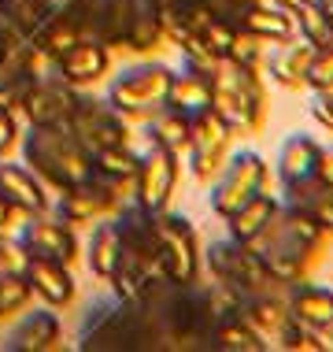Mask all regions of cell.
Segmentation results:
<instances>
[{"label":"cell","mask_w":333,"mask_h":352,"mask_svg":"<svg viewBox=\"0 0 333 352\" xmlns=\"http://www.w3.org/2000/svg\"><path fill=\"white\" fill-rule=\"evenodd\" d=\"M82 352H163V338L145 300L97 297L78 322Z\"/></svg>","instance_id":"6da1fadb"},{"label":"cell","mask_w":333,"mask_h":352,"mask_svg":"<svg viewBox=\"0 0 333 352\" xmlns=\"http://www.w3.org/2000/svg\"><path fill=\"white\" fill-rule=\"evenodd\" d=\"M326 237H330L326 226H319L315 219L297 212V208L282 204L274 212V219L266 223V230L252 241V249L263 256L271 278L285 289V285L308 278V271L326 252Z\"/></svg>","instance_id":"7a4b0ae2"},{"label":"cell","mask_w":333,"mask_h":352,"mask_svg":"<svg viewBox=\"0 0 333 352\" xmlns=\"http://www.w3.org/2000/svg\"><path fill=\"white\" fill-rule=\"evenodd\" d=\"M23 164L45 182V189H67L78 186L93 175V152L74 138L67 122L52 126H30L23 138Z\"/></svg>","instance_id":"3957f363"},{"label":"cell","mask_w":333,"mask_h":352,"mask_svg":"<svg viewBox=\"0 0 333 352\" xmlns=\"http://www.w3.org/2000/svg\"><path fill=\"white\" fill-rule=\"evenodd\" d=\"M211 111L233 134H260L266 119V85L260 67L222 56L211 71Z\"/></svg>","instance_id":"277c9868"},{"label":"cell","mask_w":333,"mask_h":352,"mask_svg":"<svg viewBox=\"0 0 333 352\" xmlns=\"http://www.w3.org/2000/svg\"><path fill=\"white\" fill-rule=\"evenodd\" d=\"M204 267L211 271L215 282L230 285L237 297H255V293H282V285L271 278L263 256L252 249V241H237V237H218L207 245Z\"/></svg>","instance_id":"5b68a950"},{"label":"cell","mask_w":333,"mask_h":352,"mask_svg":"<svg viewBox=\"0 0 333 352\" xmlns=\"http://www.w3.org/2000/svg\"><path fill=\"white\" fill-rule=\"evenodd\" d=\"M152 237H156V267L170 282H196L204 271V252H200L196 226L178 212L152 215Z\"/></svg>","instance_id":"8992f818"},{"label":"cell","mask_w":333,"mask_h":352,"mask_svg":"<svg viewBox=\"0 0 333 352\" xmlns=\"http://www.w3.org/2000/svg\"><path fill=\"white\" fill-rule=\"evenodd\" d=\"M266 178H271V170H266V160L260 152H252V148L233 152V156H226L222 170L211 178L207 204H211V212L218 219H230L244 201H252L255 193H263Z\"/></svg>","instance_id":"52a82bcc"},{"label":"cell","mask_w":333,"mask_h":352,"mask_svg":"<svg viewBox=\"0 0 333 352\" xmlns=\"http://www.w3.org/2000/svg\"><path fill=\"white\" fill-rule=\"evenodd\" d=\"M170 71L167 63H137V67H126L122 74H115L108 85V100L115 111H122L126 119H148L159 104L167 100L170 89Z\"/></svg>","instance_id":"ba28073f"},{"label":"cell","mask_w":333,"mask_h":352,"mask_svg":"<svg viewBox=\"0 0 333 352\" xmlns=\"http://www.w3.org/2000/svg\"><path fill=\"white\" fill-rule=\"evenodd\" d=\"M67 126L74 130V138H78L89 152H100V148H111V145H130V119L111 108L108 100L89 97V93H78Z\"/></svg>","instance_id":"9c48e42d"},{"label":"cell","mask_w":333,"mask_h":352,"mask_svg":"<svg viewBox=\"0 0 333 352\" xmlns=\"http://www.w3.org/2000/svg\"><path fill=\"white\" fill-rule=\"evenodd\" d=\"M174 186H178V152L145 141L137 175H133V197H137V204L152 215L167 212L170 197H174Z\"/></svg>","instance_id":"30bf717a"},{"label":"cell","mask_w":333,"mask_h":352,"mask_svg":"<svg viewBox=\"0 0 333 352\" xmlns=\"http://www.w3.org/2000/svg\"><path fill=\"white\" fill-rule=\"evenodd\" d=\"M230 141H233V130L211 108L193 116V134H189L185 152H189V170H193L196 182H211L218 170H222L226 156H230Z\"/></svg>","instance_id":"8fae6325"},{"label":"cell","mask_w":333,"mask_h":352,"mask_svg":"<svg viewBox=\"0 0 333 352\" xmlns=\"http://www.w3.org/2000/svg\"><path fill=\"white\" fill-rule=\"evenodd\" d=\"M74 15L82 23V37L108 49H126L137 0H74Z\"/></svg>","instance_id":"7c38bea8"},{"label":"cell","mask_w":333,"mask_h":352,"mask_svg":"<svg viewBox=\"0 0 333 352\" xmlns=\"http://www.w3.org/2000/svg\"><path fill=\"white\" fill-rule=\"evenodd\" d=\"M19 241L26 245V252H37V256H52V260L74 267L78 263V234H74L71 223H63L60 215H30L19 230Z\"/></svg>","instance_id":"4fadbf2b"},{"label":"cell","mask_w":333,"mask_h":352,"mask_svg":"<svg viewBox=\"0 0 333 352\" xmlns=\"http://www.w3.org/2000/svg\"><path fill=\"white\" fill-rule=\"evenodd\" d=\"M74 100H78V89L71 82H63L60 74H45L30 85L23 100V116L30 126H52V122H71Z\"/></svg>","instance_id":"5bb4252c"},{"label":"cell","mask_w":333,"mask_h":352,"mask_svg":"<svg viewBox=\"0 0 333 352\" xmlns=\"http://www.w3.org/2000/svg\"><path fill=\"white\" fill-rule=\"evenodd\" d=\"M26 278H30L34 297H41L49 308H71L74 304V274L67 263L52 260V256L30 252V260H26Z\"/></svg>","instance_id":"9a60e30c"},{"label":"cell","mask_w":333,"mask_h":352,"mask_svg":"<svg viewBox=\"0 0 333 352\" xmlns=\"http://www.w3.org/2000/svg\"><path fill=\"white\" fill-rule=\"evenodd\" d=\"M108 67H111V49L100 41H89V37H82L74 49H67L56 60V74L63 82H71L74 89H85V85L100 82L108 74Z\"/></svg>","instance_id":"2e32d148"},{"label":"cell","mask_w":333,"mask_h":352,"mask_svg":"<svg viewBox=\"0 0 333 352\" xmlns=\"http://www.w3.org/2000/svg\"><path fill=\"white\" fill-rule=\"evenodd\" d=\"M215 71V67H211ZM211 71L207 67H196V63L185 60L182 71L170 74V89H167V100L170 108L185 111V116H196V111L211 108Z\"/></svg>","instance_id":"e0dca14e"},{"label":"cell","mask_w":333,"mask_h":352,"mask_svg":"<svg viewBox=\"0 0 333 352\" xmlns=\"http://www.w3.org/2000/svg\"><path fill=\"white\" fill-rule=\"evenodd\" d=\"M0 193H4L12 204L23 208L26 215L49 212V193H45V182L26 164H4V160H0Z\"/></svg>","instance_id":"ac0fdd59"},{"label":"cell","mask_w":333,"mask_h":352,"mask_svg":"<svg viewBox=\"0 0 333 352\" xmlns=\"http://www.w3.org/2000/svg\"><path fill=\"white\" fill-rule=\"evenodd\" d=\"M282 204L311 215L319 226H326L333 234V186H326L319 175H308V178H300V182H285Z\"/></svg>","instance_id":"d6986e66"},{"label":"cell","mask_w":333,"mask_h":352,"mask_svg":"<svg viewBox=\"0 0 333 352\" xmlns=\"http://www.w3.org/2000/svg\"><path fill=\"white\" fill-rule=\"evenodd\" d=\"M60 338H63L60 316L45 304L41 311H26V316L19 319V327L12 330L8 349H12V352H49V349L60 345Z\"/></svg>","instance_id":"ffe728a7"},{"label":"cell","mask_w":333,"mask_h":352,"mask_svg":"<svg viewBox=\"0 0 333 352\" xmlns=\"http://www.w3.org/2000/svg\"><path fill=\"white\" fill-rule=\"evenodd\" d=\"M82 41V23L78 15H74V8H67V12H52L41 19V26L30 34V45L41 56H49L56 63L67 49H74V45Z\"/></svg>","instance_id":"44dd1931"},{"label":"cell","mask_w":333,"mask_h":352,"mask_svg":"<svg viewBox=\"0 0 333 352\" xmlns=\"http://www.w3.org/2000/svg\"><path fill=\"white\" fill-rule=\"evenodd\" d=\"M285 300H289L292 319L308 322V327L322 330L326 322H333V289H326V285L300 278V282L285 285Z\"/></svg>","instance_id":"7402d4cb"},{"label":"cell","mask_w":333,"mask_h":352,"mask_svg":"<svg viewBox=\"0 0 333 352\" xmlns=\"http://www.w3.org/2000/svg\"><path fill=\"white\" fill-rule=\"evenodd\" d=\"M311 56H315V45L311 41H282V49L266 60V71H271V78L282 85V89L297 93V89H308V63Z\"/></svg>","instance_id":"603a6c76"},{"label":"cell","mask_w":333,"mask_h":352,"mask_svg":"<svg viewBox=\"0 0 333 352\" xmlns=\"http://www.w3.org/2000/svg\"><path fill=\"white\" fill-rule=\"evenodd\" d=\"M241 316L249 319V327L266 341V345H274L278 330L292 319V311H289L285 293H255V297H244L241 300Z\"/></svg>","instance_id":"cb8c5ba5"},{"label":"cell","mask_w":333,"mask_h":352,"mask_svg":"<svg viewBox=\"0 0 333 352\" xmlns=\"http://www.w3.org/2000/svg\"><path fill=\"white\" fill-rule=\"evenodd\" d=\"M189 134H193V116L170 108V104H159V108L145 119V141L163 145L170 152H178V156L189 148Z\"/></svg>","instance_id":"d4e9b609"},{"label":"cell","mask_w":333,"mask_h":352,"mask_svg":"<svg viewBox=\"0 0 333 352\" xmlns=\"http://www.w3.org/2000/svg\"><path fill=\"white\" fill-rule=\"evenodd\" d=\"M119 252H122V226H119V219L115 215L97 219L93 237H89V252H85V256H89L93 274L108 282L111 271H115V263H119Z\"/></svg>","instance_id":"484cf974"},{"label":"cell","mask_w":333,"mask_h":352,"mask_svg":"<svg viewBox=\"0 0 333 352\" xmlns=\"http://www.w3.org/2000/svg\"><path fill=\"white\" fill-rule=\"evenodd\" d=\"M278 208H282V201H278V197H271L266 189H263V193H255L252 201H244L230 219H226L230 237H237V241H255V237L266 230V223L274 219Z\"/></svg>","instance_id":"4316f807"},{"label":"cell","mask_w":333,"mask_h":352,"mask_svg":"<svg viewBox=\"0 0 333 352\" xmlns=\"http://www.w3.org/2000/svg\"><path fill=\"white\" fill-rule=\"evenodd\" d=\"M322 145L311 134H292L285 138V145L278 152V178L285 182H300V178L315 175V160H319Z\"/></svg>","instance_id":"83f0119b"},{"label":"cell","mask_w":333,"mask_h":352,"mask_svg":"<svg viewBox=\"0 0 333 352\" xmlns=\"http://www.w3.org/2000/svg\"><path fill=\"white\" fill-rule=\"evenodd\" d=\"M271 345L249 327V319L237 311V316H226L215 322L211 330V352H266Z\"/></svg>","instance_id":"f1b7e54d"},{"label":"cell","mask_w":333,"mask_h":352,"mask_svg":"<svg viewBox=\"0 0 333 352\" xmlns=\"http://www.w3.org/2000/svg\"><path fill=\"white\" fill-rule=\"evenodd\" d=\"M244 30H252L255 37H263V41H289L292 34H297V19H292L289 8H278V4H255L249 15H244Z\"/></svg>","instance_id":"f546056e"},{"label":"cell","mask_w":333,"mask_h":352,"mask_svg":"<svg viewBox=\"0 0 333 352\" xmlns=\"http://www.w3.org/2000/svg\"><path fill=\"white\" fill-rule=\"evenodd\" d=\"M163 23H159L156 8L148 0H137V15H133V26H130V37H126V49L130 52H156L163 45Z\"/></svg>","instance_id":"4dcf8cb0"},{"label":"cell","mask_w":333,"mask_h":352,"mask_svg":"<svg viewBox=\"0 0 333 352\" xmlns=\"http://www.w3.org/2000/svg\"><path fill=\"white\" fill-rule=\"evenodd\" d=\"M137 164L141 156L133 152V145H111V148L93 152V170H100L104 178H115V182H133Z\"/></svg>","instance_id":"1f68e13d"},{"label":"cell","mask_w":333,"mask_h":352,"mask_svg":"<svg viewBox=\"0 0 333 352\" xmlns=\"http://www.w3.org/2000/svg\"><path fill=\"white\" fill-rule=\"evenodd\" d=\"M292 19H297V34L303 37V41H311L315 49L333 45V19L322 12L315 0H303L297 12H292Z\"/></svg>","instance_id":"d6a6232c"},{"label":"cell","mask_w":333,"mask_h":352,"mask_svg":"<svg viewBox=\"0 0 333 352\" xmlns=\"http://www.w3.org/2000/svg\"><path fill=\"white\" fill-rule=\"evenodd\" d=\"M271 349H282V352H326V345H322V338H319V330L308 327V322H300V319H289V322H285Z\"/></svg>","instance_id":"836d02e7"},{"label":"cell","mask_w":333,"mask_h":352,"mask_svg":"<svg viewBox=\"0 0 333 352\" xmlns=\"http://www.w3.org/2000/svg\"><path fill=\"white\" fill-rule=\"evenodd\" d=\"M34 289L26 274H0V319H12L30 304Z\"/></svg>","instance_id":"e575fe53"},{"label":"cell","mask_w":333,"mask_h":352,"mask_svg":"<svg viewBox=\"0 0 333 352\" xmlns=\"http://www.w3.org/2000/svg\"><path fill=\"white\" fill-rule=\"evenodd\" d=\"M0 4H4V15H8V23H12V30L23 34V37H30L45 19V8L37 4V0H0Z\"/></svg>","instance_id":"d590c367"},{"label":"cell","mask_w":333,"mask_h":352,"mask_svg":"<svg viewBox=\"0 0 333 352\" xmlns=\"http://www.w3.org/2000/svg\"><path fill=\"white\" fill-rule=\"evenodd\" d=\"M308 89L333 93V45L315 49V56H311V63H308Z\"/></svg>","instance_id":"8d00e7d4"},{"label":"cell","mask_w":333,"mask_h":352,"mask_svg":"<svg viewBox=\"0 0 333 352\" xmlns=\"http://www.w3.org/2000/svg\"><path fill=\"white\" fill-rule=\"evenodd\" d=\"M263 45H266L263 37H255L252 30H244V26H241L226 56H230V60H237V63H249V67H260V63H263Z\"/></svg>","instance_id":"74e56055"},{"label":"cell","mask_w":333,"mask_h":352,"mask_svg":"<svg viewBox=\"0 0 333 352\" xmlns=\"http://www.w3.org/2000/svg\"><path fill=\"white\" fill-rule=\"evenodd\" d=\"M26 245L15 234H0V274H26Z\"/></svg>","instance_id":"f35d334b"},{"label":"cell","mask_w":333,"mask_h":352,"mask_svg":"<svg viewBox=\"0 0 333 352\" xmlns=\"http://www.w3.org/2000/svg\"><path fill=\"white\" fill-rule=\"evenodd\" d=\"M255 4H266V0H204V8H207V12H211L215 19H222V23H233V26H241L244 15H249Z\"/></svg>","instance_id":"ab89813d"},{"label":"cell","mask_w":333,"mask_h":352,"mask_svg":"<svg viewBox=\"0 0 333 352\" xmlns=\"http://www.w3.org/2000/svg\"><path fill=\"white\" fill-rule=\"evenodd\" d=\"M26 219H30V215H26L23 208L12 204L4 193H0V234H15V230H23Z\"/></svg>","instance_id":"60d3db41"},{"label":"cell","mask_w":333,"mask_h":352,"mask_svg":"<svg viewBox=\"0 0 333 352\" xmlns=\"http://www.w3.org/2000/svg\"><path fill=\"white\" fill-rule=\"evenodd\" d=\"M19 141V116L15 111H0V160L15 148Z\"/></svg>","instance_id":"b9f144b4"},{"label":"cell","mask_w":333,"mask_h":352,"mask_svg":"<svg viewBox=\"0 0 333 352\" xmlns=\"http://www.w3.org/2000/svg\"><path fill=\"white\" fill-rule=\"evenodd\" d=\"M311 119L319 122V126H326L333 134V93H315V100H311Z\"/></svg>","instance_id":"7bdbcfd3"},{"label":"cell","mask_w":333,"mask_h":352,"mask_svg":"<svg viewBox=\"0 0 333 352\" xmlns=\"http://www.w3.org/2000/svg\"><path fill=\"white\" fill-rule=\"evenodd\" d=\"M37 4L45 8V15H52V12H67V8H74V0H37Z\"/></svg>","instance_id":"ee69618b"},{"label":"cell","mask_w":333,"mask_h":352,"mask_svg":"<svg viewBox=\"0 0 333 352\" xmlns=\"http://www.w3.org/2000/svg\"><path fill=\"white\" fill-rule=\"evenodd\" d=\"M319 338H322V345H326V352L333 349V322H326V327L319 330Z\"/></svg>","instance_id":"f6af8a7d"},{"label":"cell","mask_w":333,"mask_h":352,"mask_svg":"<svg viewBox=\"0 0 333 352\" xmlns=\"http://www.w3.org/2000/svg\"><path fill=\"white\" fill-rule=\"evenodd\" d=\"M271 4H278V8H289V12H297V8L303 4V0H271Z\"/></svg>","instance_id":"bcb514c9"},{"label":"cell","mask_w":333,"mask_h":352,"mask_svg":"<svg viewBox=\"0 0 333 352\" xmlns=\"http://www.w3.org/2000/svg\"><path fill=\"white\" fill-rule=\"evenodd\" d=\"M315 4H319V8H322V12H326L330 19H333V0H315Z\"/></svg>","instance_id":"7dc6e473"},{"label":"cell","mask_w":333,"mask_h":352,"mask_svg":"<svg viewBox=\"0 0 333 352\" xmlns=\"http://www.w3.org/2000/svg\"><path fill=\"white\" fill-rule=\"evenodd\" d=\"M23 41H26V37H23ZM15 45H19V41H15ZM8 49H12V45H8V41H0V63L8 60Z\"/></svg>","instance_id":"c3c4849f"}]
</instances>
